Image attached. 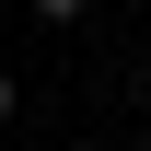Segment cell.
<instances>
[{
  "label": "cell",
  "instance_id": "obj_2",
  "mask_svg": "<svg viewBox=\"0 0 151 151\" xmlns=\"http://www.w3.org/2000/svg\"><path fill=\"white\" fill-rule=\"evenodd\" d=\"M12 116H23V81H12V70H0V128H12Z\"/></svg>",
  "mask_w": 151,
  "mask_h": 151
},
{
  "label": "cell",
  "instance_id": "obj_1",
  "mask_svg": "<svg viewBox=\"0 0 151 151\" xmlns=\"http://www.w3.org/2000/svg\"><path fill=\"white\" fill-rule=\"evenodd\" d=\"M23 12H35V23H81L93 0H23Z\"/></svg>",
  "mask_w": 151,
  "mask_h": 151
},
{
  "label": "cell",
  "instance_id": "obj_3",
  "mask_svg": "<svg viewBox=\"0 0 151 151\" xmlns=\"http://www.w3.org/2000/svg\"><path fill=\"white\" fill-rule=\"evenodd\" d=\"M70 151H105V139H70Z\"/></svg>",
  "mask_w": 151,
  "mask_h": 151
}]
</instances>
